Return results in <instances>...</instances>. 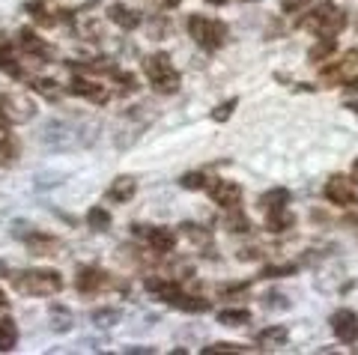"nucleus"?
Here are the masks:
<instances>
[{
	"instance_id": "obj_1",
	"label": "nucleus",
	"mask_w": 358,
	"mask_h": 355,
	"mask_svg": "<svg viewBox=\"0 0 358 355\" xmlns=\"http://www.w3.org/2000/svg\"><path fill=\"white\" fill-rule=\"evenodd\" d=\"M39 140L48 150H84L99 140V123H78V119H48L39 131Z\"/></svg>"
},
{
	"instance_id": "obj_2",
	"label": "nucleus",
	"mask_w": 358,
	"mask_h": 355,
	"mask_svg": "<svg viewBox=\"0 0 358 355\" xmlns=\"http://www.w3.org/2000/svg\"><path fill=\"white\" fill-rule=\"evenodd\" d=\"M9 281H13L15 293L24 296H57L63 290V275L54 269H24L9 275Z\"/></svg>"
},
{
	"instance_id": "obj_3",
	"label": "nucleus",
	"mask_w": 358,
	"mask_h": 355,
	"mask_svg": "<svg viewBox=\"0 0 358 355\" xmlns=\"http://www.w3.org/2000/svg\"><path fill=\"white\" fill-rule=\"evenodd\" d=\"M143 72H147L150 78V84H152V90L159 93V96H173L179 93V72H176V66L171 63V57L167 54H152V57L143 60Z\"/></svg>"
},
{
	"instance_id": "obj_4",
	"label": "nucleus",
	"mask_w": 358,
	"mask_h": 355,
	"mask_svg": "<svg viewBox=\"0 0 358 355\" xmlns=\"http://www.w3.org/2000/svg\"><path fill=\"white\" fill-rule=\"evenodd\" d=\"M188 33L203 51H218L227 42V24L209 15H192L188 18Z\"/></svg>"
},
{
	"instance_id": "obj_5",
	"label": "nucleus",
	"mask_w": 358,
	"mask_h": 355,
	"mask_svg": "<svg viewBox=\"0 0 358 355\" xmlns=\"http://www.w3.org/2000/svg\"><path fill=\"white\" fill-rule=\"evenodd\" d=\"M152 119H155V110L150 105H141V108L129 110L126 119H122V126H120V131H117V147L120 150H129L131 143L152 126Z\"/></svg>"
},
{
	"instance_id": "obj_6",
	"label": "nucleus",
	"mask_w": 358,
	"mask_h": 355,
	"mask_svg": "<svg viewBox=\"0 0 358 355\" xmlns=\"http://www.w3.org/2000/svg\"><path fill=\"white\" fill-rule=\"evenodd\" d=\"M305 27L317 36H338V33L346 27V13L338 6H320L305 18Z\"/></svg>"
},
{
	"instance_id": "obj_7",
	"label": "nucleus",
	"mask_w": 358,
	"mask_h": 355,
	"mask_svg": "<svg viewBox=\"0 0 358 355\" xmlns=\"http://www.w3.org/2000/svg\"><path fill=\"white\" fill-rule=\"evenodd\" d=\"M322 81H329L331 87L358 90V51H350L343 60L326 66V69H322Z\"/></svg>"
},
{
	"instance_id": "obj_8",
	"label": "nucleus",
	"mask_w": 358,
	"mask_h": 355,
	"mask_svg": "<svg viewBox=\"0 0 358 355\" xmlns=\"http://www.w3.org/2000/svg\"><path fill=\"white\" fill-rule=\"evenodd\" d=\"M15 236L27 242L30 254L36 257H48V254H60V239H54L51 233H42V230H33L30 224H15Z\"/></svg>"
},
{
	"instance_id": "obj_9",
	"label": "nucleus",
	"mask_w": 358,
	"mask_h": 355,
	"mask_svg": "<svg viewBox=\"0 0 358 355\" xmlns=\"http://www.w3.org/2000/svg\"><path fill=\"white\" fill-rule=\"evenodd\" d=\"M322 194H326V201L341 206V209H350L358 203V194H355V185L352 180H346L343 173H334L331 180L326 182V188H322Z\"/></svg>"
},
{
	"instance_id": "obj_10",
	"label": "nucleus",
	"mask_w": 358,
	"mask_h": 355,
	"mask_svg": "<svg viewBox=\"0 0 358 355\" xmlns=\"http://www.w3.org/2000/svg\"><path fill=\"white\" fill-rule=\"evenodd\" d=\"M36 117V108H33L27 99H18V96H6L0 93V123H27V119Z\"/></svg>"
},
{
	"instance_id": "obj_11",
	"label": "nucleus",
	"mask_w": 358,
	"mask_h": 355,
	"mask_svg": "<svg viewBox=\"0 0 358 355\" xmlns=\"http://www.w3.org/2000/svg\"><path fill=\"white\" fill-rule=\"evenodd\" d=\"M134 236H141L155 254H171L176 248V233L167 227H150V224H138L134 227Z\"/></svg>"
},
{
	"instance_id": "obj_12",
	"label": "nucleus",
	"mask_w": 358,
	"mask_h": 355,
	"mask_svg": "<svg viewBox=\"0 0 358 355\" xmlns=\"http://www.w3.org/2000/svg\"><path fill=\"white\" fill-rule=\"evenodd\" d=\"M206 191H209V197L215 201L221 209H239V203H242V188H239V182H230V180H215V182H209L206 185Z\"/></svg>"
},
{
	"instance_id": "obj_13",
	"label": "nucleus",
	"mask_w": 358,
	"mask_h": 355,
	"mask_svg": "<svg viewBox=\"0 0 358 355\" xmlns=\"http://www.w3.org/2000/svg\"><path fill=\"white\" fill-rule=\"evenodd\" d=\"M75 287H78V293H84V296H96V293H102L105 287H110V278L99 266H84V269H78V275H75Z\"/></svg>"
},
{
	"instance_id": "obj_14",
	"label": "nucleus",
	"mask_w": 358,
	"mask_h": 355,
	"mask_svg": "<svg viewBox=\"0 0 358 355\" xmlns=\"http://www.w3.org/2000/svg\"><path fill=\"white\" fill-rule=\"evenodd\" d=\"M329 323H331L334 338H338L341 343H355L358 340V314H355V310H350V307L334 310Z\"/></svg>"
},
{
	"instance_id": "obj_15",
	"label": "nucleus",
	"mask_w": 358,
	"mask_h": 355,
	"mask_svg": "<svg viewBox=\"0 0 358 355\" xmlns=\"http://www.w3.org/2000/svg\"><path fill=\"white\" fill-rule=\"evenodd\" d=\"M66 93L81 96V99H87V102H93V105H105L110 99L108 87L99 84V81H90V78H72V84L66 87Z\"/></svg>"
},
{
	"instance_id": "obj_16",
	"label": "nucleus",
	"mask_w": 358,
	"mask_h": 355,
	"mask_svg": "<svg viewBox=\"0 0 358 355\" xmlns=\"http://www.w3.org/2000/svg\"><path fill=\"white\" fill-rule=\"evenodd\" d=\"M18 48L27 54V57H36V60H48L51 54H54V48L45 42L42 36H36L33 30H27V27H21L18 30Z\"/></svg>"
},
{
	"instance_id": "obj_17",
	"label": "nucleus",
	"mask_w": 358,
	"mask_h": 355,
	"mask_svg": "<svg viewBox=\"0 0 358 355\" xmlns=\"http://www.w3.org/2000/svg\"><path fill=\"white\" fill-rule=\"evenodd\" d=\"M0 72H6L9 78H24V69L18 63V54L13 48V42L3 30H0Z\"/></svg>"
},
{
	"instance_id": "obj_18",
	"label": "nucleus",
	"mask_w": 358,
	"mask_h": 355,
	"mask_svg": "<svg viewBox=\"0 0 358 355\" xmlns=\"http://www.w3.org/2000/svg\"><path fill=\"white\" fill-rule=\"evenodd\" d=\"M138 194V180L134 176H117L108 188V201L110 203H129L131 197Z\"/></svg>"
},
{
	"instance_id": "obj_19",
	"label": "nucleus",
	"mask_w": 358,
	"mask_h": 355,
	"mask_svg": "<svg viewBox=\"0 0 358 355\" xmlns=\"http://www.w3.org/2000/svg\"><path fill=\"white\" fill-rule=\"evenodd\" d=\"M18 159V138L13 135L9 123H0V164H15Z\"/></svg>"
},
{
	"instance_id": "obj_20",
	"label": "nucleus",
	"mask_w": 358,
	"mask_h": 355,
	"mask_svg": "<svg viewBox=\"0 0 358 355\" xmlns=\"http://www.w3.org/2000/svg\"><path fill=\"white\" fill-rule=\"evenodd\" d=\"M108 18L114 21L117 27H122V30H134V27H141V21H143V15H141V13H134V9L122 6V3L110 6V9H108Z\"/></svg>"
},
{
	"instance_id": "obj_21",
	"label": "nucleus",
	"mask_w": 358,
	"mask_h": 355,
	"mask_svg": "<svg viewBox=\"0 0 358 355\" xmlns=\"http://www.w3.org/2000/svg\"><path fill=\"white\" fill-rule=\"evenodd\" d=\"M69 69L72 72H87V75H114L117 66L108 57H99V60H72Z\"/></svg>"
},
{
	"instance_id": "obj_22",
	"label": "nucleus",
	"mask_w": 358,
	"mask_h": 355,
	"mask_svg": "<svg viewBox=\"0 0 358 355\" xmlns=\"http://www.w3.org/2000/svg\"><path fill=\"white\" fill-rule=\"evenodd\" d=\"M289 197H293V194H289L287 188H268L266 194H260V203H257V206H260L263 212H275V209H287Z\"/></svg>"
},
{
	"instance_id": "obj_23",
	"label": "nucleus",
	"mask_w": 358,
	"mask_h": 355,
	"mask_svg": "<svg viewBox=\"0 0 358 355\" xmlns=\"http://www.w3.org/2000/svg\"><path fill=\"white\" fill-rule=\"evenodd\" d=\"M334 51H338V36H320L317 45H310L308 60H310V63L329 60V57H334Z\"/></svg>"
},
{
	"instance_id": "obj_24",
	"label": "nucleus",
	"mask_w": 358,
	"mask_h": 355,
	"mask_svg": "<svg viewBox=\"0 0 358 355\" xmlns=\"http://www.w3.org/2000/svg\"><path fill=\"white\" fill-rule=\"evenodd\" d=\"M296 224V218L289 209H275V212H266V230L268 233H284Z\"/></svg>"
},
{
	"instance_id": "obj_25",
	"label": "nucleus",
	"mask_w": 358,
	"mask_h": 355,
	"mask_svg": "<svg viewBox=\"0 0 358 355\" xmlns=\"http://www.w3.org/2000/svg\"><path fill=\"white\" fill-rule=\"evenodd\" d=\"M171 307H179V310H185V314H203V310H209V302H206V298H200V296H188L182 290L173 298Z\"/></svg>"
},
{
	"instance_id": "obj_26",
	"label": "nucleus",
	"mask_w": 358,
	"mask_h": 355,
	"mask_svg": "<svg viewBox=\"0 0 358 355\" xmlns=\"http://www.w3.org/2000/svg\"><path fill=\"white\" fill-rule=\"evenodd\" d=\"M24 13H30V18L36 21V24H42V27H54V24L60 21L57 15H51L48 9H45L42 0H27V3H24Z\"/></svg>"
},
{
	"instance_id": "obj_27",
	"label": "nucleus",
	"mask_w": 358,
	"mask_h": 355,
	"mask_svg": "<svg viewBox=\"0 0 358 355\" xmlns=\"http://www.w3.org/2000/svg\"><path fill=\"white\" fill-rule=\"evenodd\" d=\"M287 338H289L287 326H268L257 335V343H260V347H284Z\"/></svg>"
},
{
	"instance_id": "obj_28",
	"label": "nucleus",
	"mask_w": 358,
	"mask_h": 355,
	"mask_svg": "<svg viewBox=\"0 0 358 355\" xmlns=\"http://www.w3.org/2000/svg\"><path fill=\"white\" fill-rule=\"evenodd\" d=\"M15 343H18V326L13 323V319H0V352H9V349H15Z\"/></svg>"
},
{
	"instance_id": "obj_29",
	"label": "nucleus",
	"mask_w": 358,
	"mask_h": 355,
	"mask_svg": "<svg viewBox=\"0 0 358 355\" xmlns=\"http://www.w3.org/2000/svg\"><path fill=\"white\" fill-rule=\"evenodd\" d=\"M218 323L221 326H227V328H239V326H248L251 323V314H248V310H221V314H218Z\"/></svg>"
},
{
	"instance_id": "obj_30",
	"label": "nucleus",
	"mask_w": 358,
	"mask_h": 355,
	"mask_svg": "<svg viewBox=\"0 0 358 355\" xmlns=\"http://www.w3.org/2000/svg\"><path fill=\"white\" fill-rule=\"evenodd\" d=\"M51 328L54 331H69L72 326H75V317H72V310H66V307H60V305H54L51 307Z\"/></svg>"
},
{
	"instance_id": "obj_31",
	"label": "nucleus",
	"mask_w": 358,
	"mask_h": 355,
	"mask_svg": "<svg viewBox=\"0 0 358 355\" xmlns=\"http://www.w3.org/2000/svg\"><path fill=\"white\" fill-rule=\"evenodd\" d=\"M179 227H182V233H185V236L192 239V242H197L200 248H209V245H212V233H209L206 227L192 224V221H185V224H179Z\"/></svg>"
},
{
	"instance_id": "obj_32",
	"label": "nucleus",
	"mask_w": 358,
	"mask_h": 355,
	"mask_svg": "<svg viewBox=\"0 0 358 355\" xmlns=\"http://www.w3.org/2000/svg\"><path fill=\"white\" fill-rule=\"evenodd\" d=\"M90 319H93V326H99V328H110L120 323V310L117 307H96L93 314H90Z\"/></svg>"
},
{
	"instance_id": "obj_33",
	"label": "nucleus",
	"mask_w": 358,
	"mask_h": 355,
	"mask_svg": "<svg viewBox=\"0 0 358 355\" xmlns=\"http://www.w3.org/2000/svg\"><path fill=\"white\" fill-rule=\"evenodd\" d=\"M87 224L93 230H99V233H105V230H110V212L105 206H93L87 212Z\"/></svg>"
},
{
	"instance_id": "obj_34",
	"label": "nucleus",
	"mask_w": 358,
	"mask_h": 355,
	"mask_svg": "<svg viewBox=\"0 0 358 355\" xmlns=\"http://www.w3.org/2000/svg\"><path fill=\"white\" fill-rule=\"evenodd\" d=\"M224 224H227L230 233H248V230H251V221L245 218L239 209H230V215H227V221H224Z\"/></svg>"
},
{
	"instance_id": "obj_35",
	"label": "nucleus",
	"mask_w": 358,
	"mask_h": 355,
	"mask_svg": "<svg viewBox=\"0 0 358 355\" xmlns=\"http://www.w3.org/2000/svg\"><path fill=\"white\" fill-rule=\"evenodd\" d=\"M110 78L117 81V90H120V93H134V90H138V78L129 75V72H120V69H117Z\"/></svg>"
},
{
	"instance_id": "obj_36",
	"label": "nucleus",
	"mask_w": 358,
	"mask_h": 355,
	"mask_svg": "<svg viewBox=\"0 0 358 355\" xmlns=\"http://www.w3.org/2000/svg\"><path fill=\"white\" fill-rule=\"evenodd\" d=\"M236 105H239V99H227V102H221L215 110H212V119H215V123H227V119L233 117V110H236Z\"/></svg>"
},
{
	"instance_id": "obj_37",
	"label": "nucleus",
	"mask_w": 358,
	"mask_h": 355,
	"mask_svg": "<svg viewBox=\"0 0 358 355\" xmlns=\"http://www.w3.org/2000/svg\"><path fill=\"white\" fill-rule=\"evenodd\" d=\"M299 266L296 263H284V266H266L263 269V278H289V275H296Z\"/></svg>"
},
{
	"instance_id": "obj_38",
	"label": "nucleus",
	"mask_w": 358,
	"mask_h": 355,
	"mask_svg": "<svg viewBox=\"0 0 358 355\" xmlns=\"http://www.w3.org/2000/svg\"><path fill=\"white\" fill-rule=\"evenodd\" d=\"M33 90L42 93V96H48V99H57L60 96L57 81H48V78H36V81H33Z\"/></svg>"
},
{
	"instance_id": "obj_39",
	"label": "nucleus",
	"mask_w": 358,
	"mask_h": 355,
	"mask_svg": "<svg viewBox=\"0 0 358 355\" xmlns=\"http://www.w3.org/2000/svg\"><path fill=\"white\" fill-rule=\"evenodd\" d=\"M179 185H182V188H188V191H200V188H206L209 182H206V176L203 173H185L182 176V180H179Z\"/></svg>"
},
{
	"instance_id": "obj_40",
	"label": "nucleus",
	"mask_w": 358,
	"mask_h": 355,
	"mask_svg": "<svg viewBox=\"0 0 358 355\" xmlns=\"http://www.w3.org/2000/svg\"><path fill=\"white\" fill-rule=\"evenodd\" d=\"M260 302H263V307H268V310H287V307H289V298L281 296V293H268V296L260 298Z\"/></svg>"
},
{
	"instance_id": "obj_41",
	"label": "nucleus",
	"mask_w": 358,
	"mask_h": 355,
	"mask_svg": "<svg viewBox=\"0 0 358 355\" xmlns=\"http://www.w3.org/2000/svg\"><path fill=\"white\" fill-rule=\"evenodd\" d=\"M245 347H239V343H227V340H218V343H212V347H203V352H242Z\"/></svg>"
},
{
	"instance_id": "obj_42",
	"label": "nucleus",
	"mask_w": 358,
	"mask_h": 355,
	"mask_svg": "<svg viewBox=\"0 0 358 355\" xmlns=\"http://www.w3.org/2000/svg\"><path fill=\"white\" fill-rule=\"evenodd\" d=\"M167 30H171V21H167V18H155L152 27H150V39H164Z\"/></svg>"
},
{
	"instance_id": "obj_43",
	"label": "nucleus",
	"mask_w": 358,
	"mask_h": 355,
	"mask_svg": "<svg viewBox=\"0 0 358 355\" xmlns=\"http://www.w3.org/2000/svg\"><path fill=\"white\" fill-rule=\"evenodd\" d=\"M308 3H310V0H284L281 9H284V13H301Z\"/></svg>"
},
{
	"instance_id": "obj_44",
	"label": "nucleus",
	"mask_w": 358,
	"mask_h": 355,
	"mask_svg": "<svg viewBox=\"0 0 358 355\" xmlns=\"http://www.w3.org/2000/svg\"><path fill=\"white\" fill-rule=\"evenodd\" d=\"M126 352H129V355H141V352L152 355V352H155V347H126Z\"/></svg>"
},
{
	"instance_id": "obj_45",
	"label": "nucleus",
	"mask_w": 358,
	"mask_h": 355,
	"mask_svg": "<svg viewBox=\"0 0 358 355\" xmlns=\"http://www.w3.org/2000/svg\"><path fill=\"white\" fill-rule=\"evenodd\" d=\"M155 6H162V9H176L179 3H182V0H152Z\"/></svg>"
},
{
	"instance_id": "obj_46",
	"label": "nucleus",
	"mask_w": 358,
	"mask_h": 355,
	"mask_svg": "<svg viewBox=\"0 0 358 355\" xmlns=\"http://www.w3.org/2000/svg\"><path fill=\"white\" fill-rule=\"evenodd\" d=\"M6 307H9V298H6L3 293H0V310H6Z\"/></svg>"
},
{
	"instance_id": "obj_47",
	"label": "nucleus",
	"mask_w": 358,
	"mask_h": 355,
	"mask_svg": "<svg viewBox=\"0 0 358 355\" xmlns=\"http://www.w3.org/2000/svg\"><path fill=\"white\" fill-rule=\"evenodd\" d=\"M352 182H358V159L352 161Z\"/></svg>"
},
{
	"instance_id": "obj_48",
	"label": "nucleus",
	"mask_w": 358,
	"mask_h": 355,
	"mask_svg": "<svg viewBox=\"0 0 358 355\" xmlns=\"http://www.w3.org/2000/svg\"><path fill=\"white\" fill-rule=\"evenodd\" d=\"M346 108H350L352 114H358V102H346Z\"/></svg>"
},
{
	"instance_id": "obj_49",
	"label": "nucleus",
	"mask_w": 358,
	"mask_h": 355,
	"mask_svg": "<svg viewBox=\"0 0 358 355\" xmlns=\"http://www.w3.org/2000/svg\"><path fill=\"white\" fill-rule=\"evenodd\" d=\"M6 272V263H0V275H3Z\"/></svg>"
},
{
	"instance_id": "obj_50",
	"label": "nucleus",
	"mask_w": 358,
	"mask_h": 355,
	"mask_svg": "<svg viewBox=\"0 0 358 355\" xmlns=\"http://www.w3.org/2000/svg\"><path fill=\"white\" fill-rule=\"evenodd\" d=\"M206 3H224V0H206Z\"/></svg>"
},
{
	"instance_id": "obj_51",
	"label": "nucleus",
	"mask_w": 358,
	"mask_h": 355,
	"mask_svg": "<svg viewBox=\"0 0 358 355\" xmlns=\"http://www.w3.org/2000/svg\"><path fill=\"white\" fill-rule=\"evenodd\" d=\"M248 3H254V0H248Z\"/></svg>"
},
{
	"instance_id": "obj_52",
	"label": "nucleus",
	"mask_w": 358,
	"mask_h": 355,
	"mask_svg": "<svg viewBox=\"0 0 358 355\" xmlns=\"http://www.w3.org/2000/svg\"><path fill=\"white\" fill-rule=\"evenodd\" d=\"M355 227H358V221H355Z\"/></svg>"
}]
</instances>
